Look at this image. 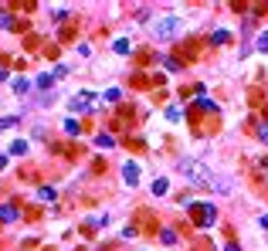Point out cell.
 <instances>
[{
	"instance_id": "obj_5",
	"label": "cell",
	"mask_w": 268,
	"mask_h": 251,
	"mask_svg": "<svg viewBox=\"0 0 268 251\" xmlns=\"http://www.w3.org/2000/svg\"><path fill=\"white\" fill-rule=\"evenodd\" d=\"M122 180H126V187H136V183H139V163L129 160V163L122 167Z\"/></svg>"
},
{
	"instance_id": "obj_21",
	"label": "cell",
	"mask_w": 268,
	"mask_h": 251,
	"mask_svg": "<svg viewBox=\"0 0 268 251\" xmlns=\"http://www.w3.org/2000/svg\"><path fill=\"white\" fill-rule=\"evenodd\" d=\"M119 98H122L119 88H109V92H105V102H119Z\"/></svg>"
},
{
	"instance_id": "obj_2",
	"label": "cell",
	"mask_w": 268,
	"mask_h": 251,
	"mask_svg": "<svg viewBox=\"0 0 268 251\" xmlns=\"http://www.w3.org/2000/svg\"><path fill=\"white\" fill-rule=\"evenodd\" d=\"M187 211H190V217H193V224H197V228H211L214 221H217V207L207 204V200H193Z\"/></svg>"
},
{
	"instance_id": "obj_12",
	"label": "cell",
	"mask_w": 268,
	"mask_h": 251,
	"mask_svg": "<svg viewBox=\"0 0 268 251\" xmlns=\"http://www.w3.org/2000/svg\"><path fill=\"white\" fill-rule=\"evenodd\" d=\"M95 146H102V150H109V146H115V139L109 133H98L95 136Z\"/></svg>"
},
{
	"instance_id": "obj_26",
	"label": "cell",
	"mask_w": 268,
	"mask_h": 251,
	"mask_svg": "<svg viewBox=\"0 0 268 251\" xmlns=\"http://www.w3.org/2000/svg\"><path fill=\"white\" fill-rule=\"evenodd\" d=\"M3 167H7V156H0V170H3Z\"/></svg>"
},
{
	"instance_id": "obj_19",
	"label": "cell",
	"mask_w": 268,
	"mask_h": 251,
	"mask_svg": "<svg viewBox=\"0 0 268 251\" xmlns=\"http://www.w3.org/2000/svg\"><path fill=\"white\" fill-rule=\"evenodd\" d=\"M160 61L167 65V72H180V68H183V65H180L177 58H163V55H160Z\"/></svg>"
},
{
	"instance_id": "obj_28",
	"label": "cell",
	"mask_w": 268,
	"mask_h": 251,
	"mask_svg": "<svg viewBox=\"0 0 268 251\" xmlns=\"http://www.w3.org/2000/svg\"><path fill=\"white\" fill-rule=\"evenodd\" d=\"M265 122H268V105H265Z\"/></svg>"
},
{
	"instance_id": "obj_4",
	"label": "cell",
	"mask_w": 268,
	"mask_h": 251,
	"mask_svg": "<svg viewBox=\"0 0 268 251\" xmlns=\"http://www.w3.org/2000/svg\"><path fill=\"white\" fill-rule=\"evenodd\" d=\"M95 105H98V95L95 92H89V88H82V92L72 95V109H75V112H92Z\"/></svg>"
},
{
	"instance_id": "obj_24",
	"label": "cell",
	"mask_w": 268,
	"mask_h": 251,
	"mask_svg": "<svg viewBox=\"0 0 268 251\" xmlns=\"http://www.w3.org/2000/svg\"><path fill=\"white\" fill-rule=\"evenodd\" d=\"M258 224H262V228L268 231V214H262V217H258Z\"/></svg>"
},
{
	"instance_id": "obj_16",
	"label": "cell",
	"mask_w": 268,
	"mask_h": 251,
	"mask_svg": "<svg viewBox=\"0 0 268 251\" xmlns=\"http://www.w3.org/2000/svg\"><path fill=\"white\" fill-rule=\"evenodd\" d=\"M38 200H48L51 204L55 200V187H38Z\"/></svg>"
},
{
	"instance_id": "obj_9",
	"label": "cell",
	"mask_w": 268,
	"mask_h": 251,
	"mask_svg": "<svg viewBox=\"0 0 268 251\" xmlns=\"http://www.w3.org/2000/svg\"><path fill=\"white\" fill-rule=\"evenodd\" d=\"M0 27H7V31H17L20 24L10 17V10H0Z\"/></svg>"
},
{
	"instance_id": "obj_8",
	"label": "cell",
	"mask_w": 268,
	"mask_h": 251,
	"mask_svg": "<svg viewBox=\"0 0 268 251\" xmlns=\"http://www.w3.org/2000/svg\"><path fill=\"white\" fill-rule=\"evenodd\" d=\"M150 190H153V197H163V193L170 190V183H167V176H156V180H153V187H150Z\"/></svg>"
},
{
	"instance_id": "obj_3",
	"label": "cell",
	"mask_w": 268,
	"mask_h": 251,
	"mask_svg": "<svg viewBox=\"0 0 268 251\" xmlns=\"http://www.w3.org/2000/svg\"><path fill=\"white\" fill-rule=\"evenodd\" d=\"M180 34H183V17H163V20H156V27H153L156 41H170V38H180Z\"/></svg>"
},
{
	"instance_id": "obj_7",
	"label": "cell",
	"mask_w": 268,
	"mask_h": 251,
	"mask_svg": "<svg viewBox=\"0 0 268 251\" xmlns=\"http://www.w3.org/2000/svg\"><path fill=\"white\" fill-rule=\"evenodd\" d=\"M10 85H14V92H17V95H27L34 82H31V78H24V75H17V78H14V82H10Z\"/></svg>"
},
{
	"instance_id": "obj_23",
	"label": "cell",
	"mask_w": 268,
	"mask_h": 251,
	"mask_svg": "<svg viewBox=\"0 0 268 251\" xmlns=\"http://www.w3.org/2000/svg\"><path fill=\"white\" fill-rule=\"evenodd\" d=\"M258 139H262V143L268 146V126H258Z\"/></svg>"
},
{
	"instance_id": "obj_11",
	"label": "cell",
	"mask_w": 268,
	"mask_h": 251,
	"mask_svg": "<svg viewBox=\"0 0 268 251\" xmlns=\"http://www.w3.org/2000/svg\"><path fill=\"white\" fill-rule=\"evenodd\" d=\"M112 51H115V55H129V51H133V44H129L126 38H119V41L112 44Z\"/></svg>"
},
{
	"instance_id": "obj_1",
	"label": "cell",
	"mask_w": 268,
	"mask_h": 251,
	"mask_svg": "<svg viewBox=\"0 0 268 251\" xmlns=\"http://www.w3.org/2000/svg\"><path fill=\"white\" fill-rule=\"evenodd\" d=\"M180 173L190 180L193 187H207V183H214V176L211 170L200 163V160H180Z\"/></svg>"
},
{
	"instance_id": "obj_17",
	"label": "cell",
	"mask_w": 268,
	"mask_h": 251,
	"mask_svg": "<svg viewBox=\"0 0 268 251\" xmlns=\"http://www.w3.org/2000/svg\"><path fill=\"white\" fill-rule=\"evenodd\" d=\"M211 41H214V44H228V41H231V31H214Z\"/></svg>"
},
{
	"instance_id": "obj_25",
	"label": "cell",
	"mask_w": 268,
	"mask_h": 251,
	"mask_svg": "<svg viewBox=\"0 0 268 251\" xmlns=\"http://www.w3.org/2000/svg\"><path fill=\"white\" fill-rule=\"evenodd\" d=\"M224 251H241V245H234V241H228V248Z\"/></svg>"
},
{
	"instance_id": "obj_14",
	"label": "cell",
	"mask_w": 268,
	"mask_h": 251,
	"mask_svg": "<svg viewBox=\"0 0 268 251\" xmlns=\"http://www.w3.org/2000/svg\"><path fill=\"white\" fill-rule=\"evenodd\" d=\"M65 133H68V136H78V133H82V122H75V119H65Z\"/></svg>"
},
{
	"instance_id": "obj_20",
	"label": "cell",
	"mask_w": 268,
	"mask_h": 251,
	"mask_svg": "<svg viewBox=\"0 0 268 251\" xmlns=\"http://www.w3.org/2000/svg\"><path fill=\"white\" fill-rule=\"evenodd\" d=\"M160 238H163V245H177V231H173V228H167Z\"/></svg>"
},
{
	"instance_id": "obj_27",
	"label": "cell",
	"mask_w": 268,
	"mask_h": 251,
	"mask_svg": "<svg viewBox=\"0 0 268 251\" xmlns=\"http://www.w3.org/2000/svg\"><path fill=\"white\" fill-rule=\"evenodd\" d=\"M0 82H7V72H3V68H0Z\"/></svg>"
},
{
	"instance_id": "obj_15",
	"label": "cell",
	"mask_w": 268,
	"mask_h": 251,
	"mask_svg": "<svg viewBox=\"0 0 268 251\" xmlns=\"http://www.w3.org/2000/svg\"><path fill=\"white\" fill-rule=\"evenodd\" d=\"M17 122H20V116H3L0 119V133H3V129H14Z\"/></svg>"
},
{
	"instance_id": "obj_6",
	"label": "cell",
	"mask_w": 268,
	"mask_h": 251,
	"mask_svg": "<svg viewBox=\"0 0 268 251\" xmlns=\"http://www.w3.org/2000/svg\"><path fill=\"white\" fill-rule=\"evenodd\" d=\"M17 207L14 204H0V224H10V221H17Z\"/></svg>"
},
{
	"instance_id": "obj_22",
	"label": "cell",
	"mask_w": 268,
	"mask_h": 251,
	"mask_svg": "<svg viewBox=\"0 0 268 251\" xmlns=\"http://www.w3.org/2000/svg\"><path fill=\"white\" fill-rule=\"evenodd\" d=\"M167 119H170V122H177V119H180V109H177V105H170V109H167Z\"/></svg>"
},
{
	"instance_id": "obj_10",
	"label": "cell",
	"mask_w": 268,
	"mask_h": 251,
	"mask_svg": "<svg viewBox=\"0 0 268 251\" xmlns=\"http://www.w3.org/2000/svg\"><path fill=\"white\" fill-rule=\"evenodd\" d=\"M7 153H10V156H24V153H27V139H14Z\"/></svg>"
},
{
	"instance_id": "obj_13",
	"label": "cell",
	"mask_w": 268,
	"mask_h": 251,
	"mask_svg": "<svg viewBox=\"0 0 268 251\" xmlns=\"http://www.w3.org/2000/svg\"><path fill=\"white\" fill-rule=\"evenodd\" d=\"M34 85H38V88H51V85H55V75H48V72H44V75L34 78Z\"/></svg>"
},
{
	"instance_id": "obj_18",
	"label": "cell",
	"mask_w": 268,
	"mask_h": 251,
	"mask_svg": "<svg viewBox=\"0 0 268 251\" xmlns=\"http://www.w3.org/2000/svg\"><path fill=\"white\" fill-rule=\"evenodd\" d=\"M255 48H258V51H265V55H268V31H262V34L255 38Z\"/></svg>"
}]
</instances>
